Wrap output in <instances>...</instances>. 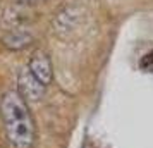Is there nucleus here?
I'll return each instance as SVG.
<instances>
[{"label": "nucleus", "mask_w": 153, "mask_h": 148, "mask_svg": "<svg viewBox=\"0 0 153 148\" xmlns=\"http://www.w3.org/2000/svg\"><path fill=\"white\" fill-rule=\"evenodd\" d=\"M0 117L5 138L12 148H31L35 145L36 127L26 100L19 91L10 90L0 100Z\"/></svg>", "instance_id": "nucleus-1"}, {"label": "nucleus", "mask_w": 153, "mask_h": 148, "mask_svg": "<svg viewBox=\"0 0 153 148\" xmlns=\"http://www.w3.org/2000/svg\"><path fill=\"white\" fill-rule=\"evenodd\" d=\"M17 91L26 102H36L45 95V86L31 74L28 67H24L17 76Z\"/></svg>", "instance_id": "nucleus-2"}, {"label": "nucleus", "mask_w": 153, "mask_h": 148, "mask_svg": "<svg viewBox=\"0 0 153 148\" xmlns=\"http://www.w3.org/2000/svg\"><path fill=\"white\" fill-rule=\"evenodd\" d=\"M28 69L31 71V74L35 76L45 88L52 83L53 78V71H52V62L50 57L43 52V50H36L35 54L31 55L28 62Z\"/></svg>", "instance_id": "nucleus-3"}, {"label": "nucleus", "mask_w": 153, "mask_h": 148, "mask_svg": "<svg viewBox=\"0 0 153 148\" xmlns=\"http://www.w3.org/2000/svg\"><path fill=\"white\" fill-rule=\"evenodd\" d=\"M31 42H33V35L28 29H21V28L10 29L7 35L2 38V43L9 50H21L24 47H28Z\"/></svg>", "instance_id": "nucleus-4"}, {"label": "nucleus", "mask_w": 153, "mask_h": 148, "mask_svg": "<svg viewBox=\"0 0 153 148\" xmlns=\"http://www.w3.org/2000/svg\"><path fill=\"white\" fill-rule=\"evenodd\" d=\"M77 21H79V14L72 7L64 9L62 12L57 16L55 22H53L55 24V31L59 35H69L71 31H74Z\"/></svg>", "instance_id": "nucleus-5"}, {"label": "nucleus", "mask_w": 153, "mask_h": 148, "mask_svg": "<svg viewBox=\"0 0 153 148\" xmlns=\"http://www.w3.org/2000/svg\"><path fill=\"white\" fill-rule=\"evenodd\" d=\"M139 65H141V69H145V71H152L153 69V52L146 54V55L141 59Z\"/></svg>", "instance_id": "nucleus-6"}, {"label": "nucleus", "mask_w": 153, "mask_h": 148, "mask_svg": "<svg viewBox=\"0 0 153 148\" xmlns=\"http://www.w3.org/2000/svg\"><path fill=\"white\" fill-rule=\"evenodd\" d=\"M22 4H35V2H40V0H19Z\"/></svg>", "instance_id": "nucleus-7"}]
</instances>
